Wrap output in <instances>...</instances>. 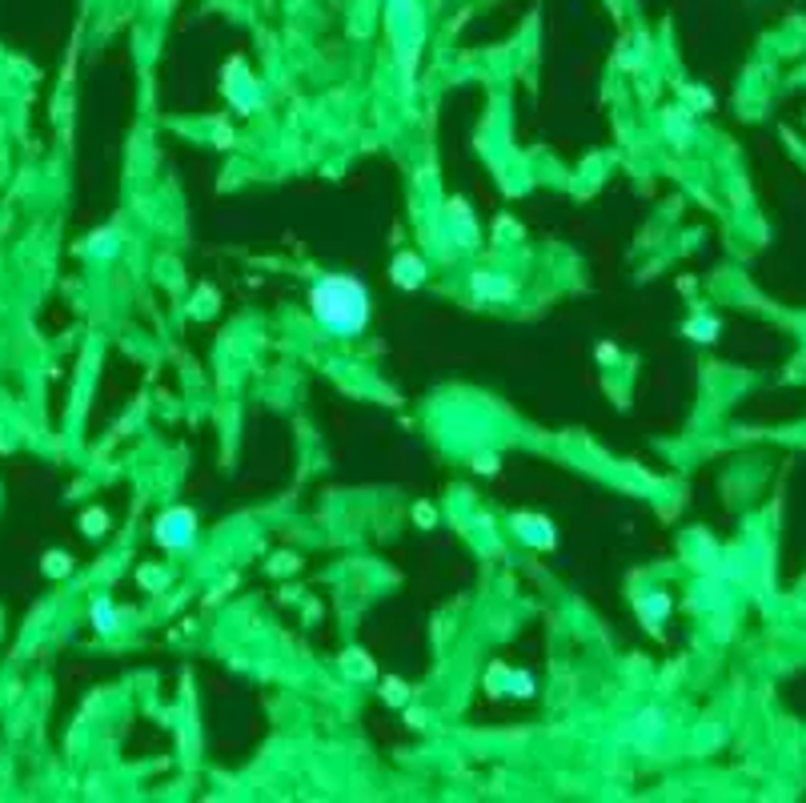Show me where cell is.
Here are the masks:
<instances>
[{
	"label": "cell",
	"mask_w": 806,
	"mask_h": 803,
	"mask_svg": "<svg viewBox=\"0 0 806 803\" xmlns=\"http://www.w3.org/2000/svg\"><path fill=\"white\" fill-rule=\"evenodd\" d=\"M309 306H313V317H317L321 330L349 337V333H357L365 326L369 293H365V285L353 282V278H325V282L313 285Z\"/></svg>",
	"instance_id": "1"
},
{
	"label": "cell",
	"mask_w": 806,
	"mask_h": 803,
	"mask_svg": "<svg viewBox=\"0 0 806 803\" xmlns=\"http://www.w3.org/2000/svg\"><path fill=\"white\" fill-rule=\"evenodd\" d=\"M157 539L165 546H189L193 543V514L189 510H169L161 522H157Z\"/></svg>",
	"instance_id": "2"
},
{
	"label": "cell",
	"mask_w": 806,
	"mask_h": 803,
	"mask_svg": "<svg viewBox=\"0 0 806 803\" xmlns=\"http://www.w3.org/2000/svg\"><path fill=\"white\" fill-rule=\"evenodd\" d=\"M92 623H96L100 631H113V623H116V611H113V603H105V598H100V603L92 607Z\"/></svg>",
	"instance_id": "3"
},
{
	"label": "cell",
	"mask_w": 806,
	"mask_h": 803,
	"mask_svg": "<svg viewBox=\"0 0 806 803\" xmlns=\"http://www.w3.org/2000/svg\"><path fill=\"white\" fill-rule=\"evenodd\" d=\"M417 278H421V261H414V258L397 261V282H401V285H414Z\"/></svg>",
	"instance_id": "4"
},
{
	"label": "cell",
	"mask_w": 806,
	"mask_h": 803,
	"mask_svg": "<svg viewBox=\"0 0 806 803\" xmlns=\"http://www.w3.org/2000/svg\"><path fill=\"white\" fill-rule=\"evenodd\" d=\"M522 526H526L522 534H526L530 543H550V539H553V534H550V522H522Z\"/></svg>",
	"instance_id": "5"
},
{
	"label": "cell",
	"mask_w": 806,
	"mask_h": 803,
	"mask_svg": "<svg viewBox=\"0 0 806 803\" xmlns=\"http://www.w3.org/2000/svg\"><path fill=\"white\" fill-rule=\"evenodd\" d=\"M690 333H698V342H710V337L718 333V322H694Z\"/></svg>",
	"instance_id": "6"
},
{
	"label": "cell",
	"mask_w": 806,
	"mask_h": 803,
	"mask_svg": "<svg viewBox=\"0 0 806 803\" xmlns=\"http://www.w3.org/2000/svg\"><path fill=\"white\" fill-rule=\"evenodd\" d=\"M45 570L48 574H65V570H69V559H65V554H48Z\"/></svg>",
	"instance_id": "7"
},
{
	"label": "cell",
	"mask_w": 806,
	"mask_h": 803,
	"mask_svg": "<svg viewBox=\"0 0 806 803\" xmlns=\"http://www.w3.org/2000/svg\"><path fill=\"white\" fill-rule=\"evenodd\" d=\"M100 526H105V514H85V530L89 534H100Z\"/></svg>",
	"instance_id": "8"
}]
</instances>
